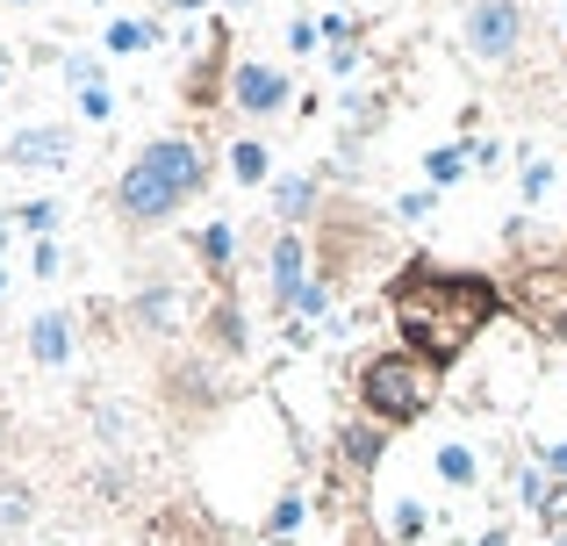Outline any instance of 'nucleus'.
<instances>
[{
    "label": "nucleus",
    "mask_w": 567,
    "mask_h": 546,
    "mask_svg": "<svg viewBox=\"0 0 567 546\" xmlns=\"http://www.w3.org/2000/svg\"><path fill=\"white\" fill-rule=\"evenodd\" d=\"M381 253H388V245H381V224L352 195L317 209V245H309V259H317V280H323V288H352V280L374 267Z\"/></svg>",
    "instance_id": "obj_4"
},
{
    "label": "nucleus",
    "mask_w": 567,
    "mask_h": 546,
    "mask_svg": "<svg viewBox=\"0 0 567 546\" xmlns=\"http://www.w3.org/2000/svg\"><path fill=\"white\" fill-rule=\"evenodd\" d=\"M431 202H439V187H416V195L395 202V216H402V224H416V216H431Z\"/></svg>",
    "instance_id": "obj_29"
},
{
    "label": "nucleus",
    "mask_w": 567,
    "mask_h": 546,
    "mask_svg": "<svg viewBox=\"0 0 567 546\" xmlns=\"http://www.w3.org/2000/svg\"><path fill=\"white\" fill-rule=\"evenodd\" d=\"M58 72H65V80L80 86V94H86V86H101V65H94V58H86V51H72V58H65V65H58Z\"/></svg>",
    "instance_id": "obj_27"
},
{
    "label": "nucleus",
    "mask_w": 567,
    "mask_h": 546,
    "mask_svg": "<svg viewBox=\"0 0 567 546\" xmlns=\"http://www.w3.org/2000/svg\"><path fill=\"white\" fill-rule=\"evenodd\" d=\"M166 8H173V14H194V8H208V0H166Z\"/></svg>",
    "instance_id": "obj_37"
},
{
    "label": "nucleus",
    "mask_w": 567,
    "mask_h": 546,
    "mask_svg": "<svg viewBox=\"0 0 567 546\" xmlns=\"http://www.w3.org/2000/svg\"><path fill=\"white\" fill-rule=\"evenodd\" d=\"M346 546H395V539H388V533H374V525L360 518V525H352V533H346Z\"/></svg>",
    "instance_id": "obj_34"
},
{
    "label": "nucleus",
    "mask_w": 567,
    "mask_h": 546,
    "mask_svg": "<svg viewBox=\"0 0 567 546\" xmlns=\"http://www.w3.org/2000/svg\"><path fill=\"white\" fill-rule=\"evenodd\" d=\"M14 8H29V0H14Z\"/></svg>",
    "instance_id": "obj_41"
},
{
    "label": "nucleus",
    "mask_w": 567,
    "mask_h": 546,
    "mask_svg": "<svg viewBox=\"0 0 567 546\" xmlns=\"http://www.w3.org/2000/svg\"><path fill=\"white\" fill-rule=\"evenodd\" d=\"M474 475H482V467H474L467 446H439V482H453V490H474Z\"/></svg>",
    "instance_id": "obj_24"
},
{
    "label": "nucleus",
    "mask_w": 567,
    "mask_h": 546,
    "mask_svg": "<svg viewBox=\"0 0 567 546\" xmlns=\"http://www.w3.org/2000/svg\"><path fill=\"white\" fill-rule=\"evenodd\" d=\"M467 546H511V525H488L482 539H467Z\"/></svg>",
    "instance_id": "obj_36"
},
{
    "label": "nucleus",
    "mask_w": 567,
    "mask_h": 546,
    "mask_svg": "<svg viewBox=\"0 0 567 546\" xmlns=\"http://www.w3.org/2000/svg\"><path fill=\"white\" fill-rule=\"evenodd\" d=\"M309 267H317V259H309V238H302V230H280L274 253H266V288H274V309H280V317H295L302 288L317 280Z\"/></svg>",
    "instance_id": "obj_10"
},
{
    "label": "nucleus",
    "mask_w": 567,
    "mask_h": 546,
    "mask_svg": "<svg viewBox=\"0 0 567 546\" xmlns=\"http://www.w3.org/2000/svg\"><path fill=\"white\" fill-rule=\"evenodd\" d=\"M130 482H137V475H130V467H115V461H109V467H101V475H94V490L109 496V504H130Z\"/></svg>",
    "instance_id": "obj_25"
},
{
    "label": "nucleus",
    "mask_w": 567,
    "mask_h": 546,
    "mask_svg": "<svg viewBox=\"0 0 567 546\" xmlns=\"http://www.w3.org/2000/svg\"><path fill=\"white\" fill-rule=\"evenodd\" d=\"M14 224H22V230H37V238H51V224H58V202H29V209H14Z\"/></svg>",
    "instance_id": "obj_26"
},
{
    "label": "nucleus",
    "mask_w": 567,
    "mask_h": 546,
    "mask_svg": "<svg viewBox=\"0 0 567 546\" xmlns=\"http://www.w3.org/2000/svg\"><path fill=\"white\" fill-rule=\"evenodd\" d=\"M295 101V80L280 65H259V58H237L230 65V109L237 115H280Z\"/></svg>",
    "instance_id": "obj_9"
},
{
    "label": "nucleus",
    "mask_w": 567,
    "mask_h": 546,
    "mask_svg": "<svg viewBox=\"0 0 567 546\" xmlns=\"http://www.w3.org/2000/svg\"><path fill=\"white\" fill-rule=\"evenodd\" d=\"M29 360L37 367H65L72 360V317L65 309H43V317L29 323Z\"/></svg>",
    "instance_id": "obj_16"
},
{
    "label": "nucleus",
    "mask_w": 567,
    "mask_h": 546,
    "mask_svg": "<svg viewBox=\"0 0 567 546\" xmlns=\"http://www.w3.org/2000/svg\"><path fill=\"white\" fill-rule=\"evenodd\" d=\"M302 518H309V496H302V490H288L274 511H266V539H274V546H288L295 533H302Z\"/></svg>",
    "instance_id": "obj_19"
},
{
    "label": "nucleus",
    "mask_w": 567,
    "mask_h": 546,
    "mask_svg": "<svg viewBox=\"0 0 567 546\" xmlns=\"http://www.w3.org/2000/svg\"><path fill=\"white\" fill-rule=\"evenodd\" d=\"M202 338H208V360H245L251 331H245V309H237V295H230V288H223L216 302H208V323H202Z\"/></svg>",
    "instance_id": "obj_13"
},
{
    "label": "nucleus",
    "mask_w": 567,
    "mask_h": 546,
    "mask_svg": "<svg viewBox=\"0 0 567 546\" xmlns=\"http://www.w3.org/2000/svg\"><path fill=\"white\" fill-rule=\"evenodd\" d=\"M460 173H467V144H439V152H424V181L431 187H453Z\"/></svg>",
    "instance_id": "obj_21"
},
{
    "label": "nucleus",
    "mask_w": 567,
    "mask_h": 546,
    "mask_svg": "<svg viewBox=\"0 0 567 546\" xmlns=\"http://www.w3.org/2000/svg\"><path fill=\"white\" fill-rule=\"evenodd\" d=\"M546 546H567V533H554V539H546Z\"/></svg>",
    "instance_id": "obj_39"
},
{
    "label": "nucleus",
    "mask_w": 567,
    "mask_h": 546,
    "mask_svg": "<svg viewBox=\"0 0 567 546\" xmlns=\"http://www.w3.org/2000/svg\"><path fill=\"white\" fill-rule=\"evenodd\" d=\"M194 253H202L208 274H216V288H230V259H237V230L230 224H208L202 238H194Z\"/></svg>",
    "instance_id": "obj_17"
},
{
    "label": "nucleus",
    "mask_w": 567,
    "mask_h": 546,
    "mask_svg": "<svg viewBox=\"0 0 567 546\" xmlns=\"http://www.w3.org/2000/svg\"><path fill=\"white\" fill-rule=\"evenodd\" d=\"M158 395H166V410H173L181 424H208V418L223 410V374H216V360H166Z\"/></svg>",
    "instance_id": "obj_6"
},
{
    "label": "nucleus",
    "mask_w": 567,
    "mask_h": 546,
    "mask_svg": "<svg viewBox=\"0 0 567 546\" xmlns=\"http://www.w3.org/2000/svg\"><path fill=\"white\" fill-rule=\"evenodd\" d=\"M29 518H37V490H29V482H0V539L8 533H29Z\"/></svg>",
    "instance_id": "obj_18"
},
{
    "label": "nucleus",
    "mask_w": 567,
    "mask_h": 546,
    "mask_svg": "<svg viewBox=\"0 0 567 546\" xmlns=\"http://www.w3.org/2000/svg\"><path fill=\"white\" fill-rule=\"evenodd\" d=\"M80 115H86V123H109V115H115V94H109V86H86V94H80Z\"/></svg>",
    "instance_id": "obj_28"
},
{
    "label": "nucleus",
    "mask_w": 567,
    "mask_h": 546,
    "mask_svg": "<svg viewBox=\"0 0 567 546\" xmlns=\"http://www.w3.org/2000/svg\"><path fill=\"white\" fill-rule=\"evenodd\" d=\"M388 439H395V432H388V424H374V418L338 424V439H331V482H338V490L367 496V482H374V467H381Z\"/></svg>",
    "instance_id": "obj_7"
},
{
    "label": "nucleus",
    "mask_w": 567,
    "mask_h": 546,
    "mask_svg": "<svg viewBox=\"0 0 567 546\" xmlns=\"http://www.w3.org/2000/svg\"><path fill=\"white\" fill-rule=\"evenodd\" d=\"M144 546H230V539H223L202 511H158V518L144 525Z\"/></svg>",
    "instance_id": "obj_14"
},
{
    "label": "nucleus",
    "mask_w": 567,
    "mask_h": 546,
    "mask_svg": "<svg viewBox=\"0 0 567 546\" xmlns=\"http://www.w3.org/2000/svg\"><path fill=\"white\" fill-rule=\"evenodd\" d=\"M381 302H388V317H395L402 346L424 352V360L445 374V367H460V352L511 309V295H503L488 274H474V267H445V259H431V253H410L395 274H388Z\"/></svg>",
    "instance_id": "obj_1"
},
{
    "label": "nucleus",
    "mask_w": 567,
    "mask_h": 546,
    "mask_svg": "<svg viewBox=\"0 0 567 546\" xmlns=\"http://www.w3.org/2000/svg\"><path fill=\"white\" fill-rule=\"evenodd\" d=\"M230 173H237L245 187H259L266 173H274V166H266V144H259V137H237V144H230Z\"/></svg>",
    "instance_id": "obj_23"
},
{
    "label": "nucleus",
    "mask_w": 567,
    "mask_h": 546,
    "mask_svg": "<svg viewBox=\"0 0 567 546\" xmlns=\"http://www.w3.org/2000/svg\"><path fill=\"white\" fill-rule=\"evenodd\" d=\"M511 309H517V317H532L546 338H554V346H567V267H532V274H517Z\"/></svg>",
    "instance_id": "obj_8"
},
{
    "label": "nucleus",
    "mask_w": 567,
    "mask_h": 546,
    "mask_svg": "<svg viewBox=\"0 0 567 546\" xmlns=\"http://www.w3.org/2000/svg\"><path fill=\"white\" fill-rule=\"evenodd\" d=\"M439 367L424 360V352L410 346H381L360 360V374H352V389H360V410L374 424H388V432H402V424L431 418V403H439Z\"/></svg>",
    "instance_id": "obj_3"
},
{
    "label": "nucleus",
    "mask_w": 567,
    "mask_h": 546,
    "mask_svg": "<svg viewBox=\"0 0 567 546\" xmlns=\"http://www.w3.org/2000/svg\"><path fill=\"white\" fill-rule=\"evenodd\" d=\"M424 525H431V511H424V504H410V496L388 511V539H395V546H416V539H424Z\"/></svg>",
    "instance_id": "obj_22"
},
{
    "label": "nucleus",
    "mask_w": 567,
    "mask_h": 546,
    "mask_svg": "<svg viewBox=\"0 0 567 546\" xmlns=\"http://www.w3.org/2000/svg\"><path fill=\"white\" fill-rule=\"evenodd\" d=\"M0 253H8V216H0Z\"/></svg>",
    "instance_id": "obj_38"
},
{
    "label": "nucleus",
    "mask_w": 567,
    "mask_h": 546,
    "mask_svg": "<svg viewBox=\"0 0 567 546\" xmlns=\"http://www.w3.org/2000/svg\"><path fill=\"white\" fill-rule=\"evenodd\" d=\"M223 8H251V0H223Z\"/></svg>",
    "instance_id": "obj_40"
},
{
    "label": "nucleus",
    "mask_w": 567,
    "mask_h": 546,
    "mask_svg": "<svg viewBox=\"0 0 567 546\" xmlns=\"http://www.w3.org/2000/svg\"><path fill=\"white\" fill-rule=\"evenodd\" d=\"M130 323H137L144 338H173L181 331V288H173V280H144V288L130 295Z\"/></svg>",
    "instance_id": "obj_12"
},
{
    "label": "nucleus",
    "mask_w": 567,
    "mask_h": 546,
    "mask_svg": "<svg viewBox=\"0 0 567 546\" xmlns=\"http://www.w3.org/2000/svg\"><path fill=\"white\" fill-rule=\"evenodd\" d=\"M0 158H8V166H22V173H58V166L72 158V130L29 123V130H14V137L0 144Z\"/></svg>",
    "instance_id": "obj_11"
},
{
    "label": "nucleus",
    "mask_w": 567,
    "mask_h": 546,
    "mask_svg": "<svg viewBox=\"0 0 567 546\" xmlns=\"http://www.w3.org/2000/svg\"><path fill=\"white\" fill-rule=\"evenodd\" d=\"M546 187H554V166H546V158H532V166H525V202H539Z\"/></svg>",
    "instance_id": "obj_31"
},
{
    "label": "nucleus",
    "mask_w": 567,
    "mask_h": 546,
    "mask_svg": "<svg viewBox=\"0 0 567 546\" xmlns=\"http://www.w3.org/2000/svg\"><path fill=\"white\" fill-rule=\"evenodd\" d=\"M331 295H338V288H323V280H309V288H302V302H295V317H323V309H331Z\"/></svg>",
    "instance_id": "obj_30"
},
{
    "label": "nucleus",
    "mask_w": 567,
    "mask_h": 546,
    "mask_svg": "<svg viewBox=\"0 0 567 546\" xmlns=\"http://www.w3.org/2000/svg\"><path fill=\"white\" fill-rule=\"evenodd\" d=\"M317 209H323V195H317V173H288V181H274V216H280V230H302V224H317Z\"/></svg>",
    "instance_id": "obj_15"
},
{
    "label": "nucleus",
    "mask_w": 567,
    "mask_h": 546,
    "mask_svg": "<svg viewBox=\"0 0 567 546\" xmlns=\"http://www.w3.org/2000/svg\"><path fill=\"white\" fill-rule=\"evenodd\" d=\"M37 274H43V280L58 274V238H37Z\"/></svg>",
    "instance_id": "obj_35"
},
{
    "label": "nucleus",
    "mask_w": 567,
    "mask_h": 546,
    "mask_svg": "<svg viewBox=\"0 0 567 546\" xmlns=\"http://www.w3.org/2000/svg\"><path fill=\"white\" fill-rule=\"evenodd\" d=\"M317 37H323L317 22H295V29H288V51H317Z\"/></svg>",
    "instance_id": "obj_32"
},
{
    "label": "nucleus",
    "mask_w": 567,
    "mask_h": 546,
    "mask_svg": "<svg viewBox=\"0 0 567 546\" xmlns=\"http://www.w3.org/2000/svg\"><path fill=\"white\" fill-rule=\"evenodd\" d=\"M208 187V152L194 137H152L123 173H115V224L123 230H158Z\"/></svg>",
    "instance_id": "obj_2"
},
{
    "label": "nucleus",
    "mask_w": 567,
    "mask_h": 546,
    "mask_svg": "<svg viewBox=\"0 0 567 546\" xmlns=\"http://www.w3.org/2000/svg\"><path fill=\"white\" fill-rule=\"evenodd\" d=\"M539 467H546L554 482H567V446H539Z\"/></svg>",
    "instance_id": "obj_33"
},
{
    "label": "nucleus",
    "mask_w": 567,
    "mask_h": 546,
    "mask_svg": "<svg viewBox=\"0 0 567 546\" xmlns=\"http://www.w3.org/2000/svg\"><path fill=\"white\" fill-rule=\"evenodd\" d=\"M152 43H158V29H152V22H109L101 51H109V58H137V51H152Z\"/></svg>",
    "instance_id": "obj_20"
},
{
    "label": "nucleus",
    "mask_w": 567,
    "mask_h": 546,
    "mask_svg": "<svg viewBox=\"0 0 567 546\" xmlns=\"http://www.w3.org/2000/svg\"><path fill=\"white\" fill-rule=\"evenodd\" d=\"M460 43H467L482 65H511L517 43H525V0H467Z\"/></svg>",
    "instance_id": "obj_5"
},
{
    "label": "nucleus",
    "mask_w": 567,
    "mask_h": 546,
    "mask_svg": "<svg viewBox=\"0 0 567 546\" xmlns=\"http://www.w3.org/2000/svg\"><path fill=\"white\" fill-rule=\"evenodd\" d=\"M0 288H8V274H0Z\"/></svg>",
    "instance_id": "obj_42"
}]
</instances>
